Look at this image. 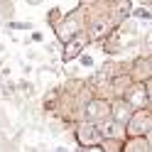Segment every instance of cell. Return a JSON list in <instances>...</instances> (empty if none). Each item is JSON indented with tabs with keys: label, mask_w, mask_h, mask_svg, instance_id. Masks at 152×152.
<instances>
[{
	"label": "cell",
	"mask_w": 152,
	"mask_h": 152,
	"mask_svg": "<svg viewBox=\"0 0 152 152\" xmlns=\"http://www.w3.org/2000/svg\"><path fill=\"white\" fill-rule=\"evenodd\" d=\"M150 128H152V115H147L145 110H137L135 118L128 123V132H132V135H140V132H145Z\"/></svg>",
	"instance_id": "1"
},
{
	"label": "cell",
	"mask_w": 152,
	"mask_h": 152,
	"mask_svg": "<svg viewBox=\"0 0 152 152\" xmlns=\"http://www.w3.org/2000/svg\"><path fill=\"white\" fill-rule=\"evenodd\" d=\"M79 142L81 145H96L98 142V130L91 125V123H83L79 128Z\"/></svg>",
	"instance_id": "2"
},
{
	"label": "cell",
	"mask_w": 152,
	"mask_h": 152,
	"mask_svg": "<svg viewBox=\"0 0 152 152\" xmlns=\"http://www.w3.org/2000/svg\"><path fill=\"white\" fill-rule=\"evenodd\" d=\"M128 103H132L135 108H140L145 103V88L142 86H135L132 91H128Z\"/></svg>",
	"instance_id": "3"
},
{
	"label": "cell",
	"mask_w": 152,
	"mask_h": 152,
	"mask_svg": "<svg viewBox=\"0 0 152 152\" xmlns=\"http://www.w3.org/2000/svg\"><path fill=\"white\" fill-rule=\"evenodd\" d=\"M83 44H86V42H83V37H76V39H74V44H69V47H66V59L76 56V54L81 52V47H83Z\"/></svg>",
	"instance_id": "4"
},
{
	"label": "cell",
	"mask_w": 152,
	"mask_h": 152,
	"mask_svg": "<svg viewBox=\"0 0 152 152\" xmlns=\"http://www.w3.org/2000/svg\"><path fill=\"white\" fill-rule=\"evenodd\" d=\"M103 132H106V135H113V132H115V125H113V120H106V123H103Z\"/></svg>",
	"instance_id": "5"
},
{
	"label": "cell",
	"mask_w": 152,
	"mask_h": 152,
	"mask_svg": "<svg viewBox=\"0 0 152 152\" xmlns=\"http://www.w3.org/2000/svg\"><path fill=\"white\" fill-rule=\"evenodd\" d=\"M125 113H128L125 106H118V108H115V118H118V120H125Z\"/></svg>",
	"instance_id": "6"
},
{
	"label": "cell",
	"mask_w": 152,
	"mask_h": 152,
	"mask_svg": "<svg viewBox=\"0 0 152 152\" xmlns=\"http://www.w3.org/2000/svg\"><path fill=\"white\" fill-rule=\"evenodd\" d=\"M135 15H137V17H150V12H147V10H135Z\"/></svg>",
	"instance_id": "7"
},
{
	"label": "cell",
	"mask_w": 152,
	"mask_h": 152,
	"mask_svg": "<svg viewBox=\"0 0 152 152\" xmlns=\"http://www.w3.org/2000/svg\"><path fill=\"white\" fill-rule=\"evenodd\" d=\"M81 64H83V66H91V64H93V59H91V56H83V61H81Z\"/></svg>",
	"instance_id": "8"
}]
</instances>
